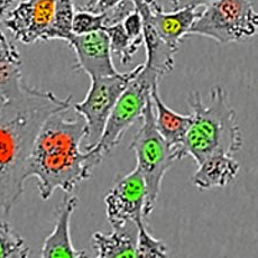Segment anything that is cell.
Listing matches in <instances>:
<instances>
[{
    "label": "cell",
    "mask_w": 258,
    "mask_h": 258,
    "mask_svg": "<svg viewBox=\"0 0 258 258\" xmlns=\"http://www.w3.org/2000/svg\"><path fill=\"white\" fill-rule=\"evenodd\" d=\"M72 107V96L25 86L22 93L0 99V210L12 211L24 192L29 155L39 129L53 113Z\"/></svg>",
    "instance_id": "cell-1"
},
{
    "label": "cell",
    "mask_w": 258,
    "mask_h": 258,
    "mask_svg": "<svg viewBox=\"0 0 258 258\" xmlns=\"http://www.w3.org/2000/svg\"><path fill=\"white\" fill-rule=\"evenodd\" d=\"M70 109L53 113L46 119L28 158L27 178H37L43 200H48L57 188L71 193L100 164L91 150H81L86 121L77 112L76 117L69 115Z\"/></svg>",
    "instance_id": "cell-2"
},
{
    "label": "cell",
    "mask_w": 258,
    "mask_h": 258,
    "mask_svg": "<svg viewBox=\"0 0 258 258\" xmlns=\"http://www.w3.org/2000/svg\"><path fill=\"white\" fill-rule=\"evenodd\" d=\"M191 123L176 154L177 161L190 155L198 165L215 158L234 156L242 145L240 127L225 89L216 86L205 102L200 92L187 98Z\"/></svg>",
    "instance_id": "cell-3"
},
{
    "label": "cell",
    "mask_w": 258,
    "mask_h": 258,
    "mask_svg": "<svg viewBox=\"0 0 258 258\" xmlns=\"http://www.w3.org/2000/svg\"><path fill=\"white\" fill-rule=\"evenodd\" d=\"M141 120L142 126L134 137L131 150L135 153L136 167L140 170L145 182L146 200L143 215L148 217L156 207L163 178L176 162V157L172 148L157 131L152 98L146 103Z\"/></svg>",
    "instance_id": "cell-4"
},
{
    "label": "cell",
    "mask_w": 258,
    "mask_h": 258,
    "mask_svg": "<svg viewBox=\"0 0 258 258\" xmlns=\"http://www.w3.org/2000/svg\"><path fill=\"white\" fill-rule=\"evenodd\" d=\"M258 14L250 0H215L198 13L187 35H200L220 44L240 43L254 37Z\"/></svg>",
    "instance_id": "cell-5"
},
{
    "label": "cell",
    "mask_w": 258,
    "mask_h": 258,
    "mask_svg": "<svg viewBox=\"0 0 258 258\" xmlns=\"http://www.w3.org/2000/svg\"><path fill=\"white\" fill-rule=\"evenodd\" d=\"M160 79L156 72L143 64L142 70L128 83L111 110L100 140L90 148L99 163L119 145L128 129L141 120L153 88Z\"/></svg>",
    "instance_id": "cell-6"
},
{
    "label": "cell",
    "mask_w": 258,
    "mask_h": 258,
    "mask_svg": "<svg viewBox=\"0 0 258 258\" xmlns=\"http://www.w3.org/2000/svg\"><path fill=\"white\" fill-rule=\"evenodd\" d=\"M143 64L134 68L129 72H118L113 76L90 78L91 86L86 98L81 102L72 105L74 111L86 121L84 150H90L100 140L117 100L132 79L142 70Z\"/></svg>",
    "instance_id": "cell-7"
},
{
    "label": "cell",
    "mask_w": 258,
    "mask_h": 258,
    "mask_svg": "<svg viewBox=\"0 0 258 258\" xmlns=\"http://www.w3.org/2000/svg\"><path fill=\"white\" fill-rule=\"evenodd\" d=\"M146 186L140 170L119 177L105 198L106 215L112 229H121L144 218Z\"/></svg>",
    "instance_id": "cell-8"
},
{
    "label": "cell",
    "mask_w": 258,
    "mask_h": 258,
    "mask_svg": "<svg viewBox=\"0 0 258 258\" xmlns=\"http://www.w3.org/2000/svg\"><path fill=\"white\" fill-rule=\"evenodd\" d=\"M55 0H22L9 9L2 21L15 41L32 45L38 41L45 42L51 26Z\"/></svg>",
    "instance_id": "cell-9"
},
{
    "label": "cell",
    "mask_w": 258,
    "mask_h": 258,
    "mask_svg": "<svg viewBox=\"0 0 258 258\" xmlns=\"http://www.w3.org/2000/svg\"><path fill=\"white\" fill-rule=\"evenodd\" d=\"M68 44L76 52V68L86 72L89 78L108 77L118 73L113 66L110 43L105 31L82 35L73 34Z\"/></svg>",
    "instance_id": "cell-10"
},
{
    "label": "cell",
    "mask_w": 258,
    "mask_h": 258,
    "mask_svg": "<svg viewBox=\"0 0 258 258\" xmlns=\"http://www.w3.org/2000/svg\"><path fill=\"white\" fill-rule=\"evenodd\" d=\"M78 203V197L69 196V193L64 196L57 210L53 231L46 237L43 244L41 251L42 257H88L86 251L76 249L71 240L70 223Z\"/></svg>",
    "instance_id": "cell-11"
},
{
    "label": "cell",
    "mask_w": 258,
    "mask_h": 258,
    "mask_svg": "<svg viewBox=\"0 0 258 258\" xmlns=\"http://www.w3.org/2000/svg\"><path fill=\"white\" fill-rule=\"evenodd\" d=\"M151 98L157 131L172 148L176 157L178 148L182 145L187 128L191 123V115H181L172 110L161 98L158 84L153 88Z\"/></svg>",
    "instance_id": "cell-12"
},
{
    "label": "cell",
    "mask_w": 258,
    "mask_h": 258,
    "mask_svg": "<svg viewBox=\"0 0 258 258\" xmlns=\"http://www.w3.org/2000/svg\"><path fill=\"white\" fill-rule=\"evenodd\" d=\"M22 66L16 45L0 31V98L3 100L18 96L26 86L23 81Z\"/></svg>",
    "instance_id": "cell-13"
},
{
    "label": "cell",
    "mask_w": 258,
    "mask_h": 258,
    "mask_svg": "<svg viewBox=\"0 0 258 258\" xmlns=\"http://www.w3.org/2000/svg\"><path fill=\"white\" fill-rule=\"evenodd\" d=\"M240 165L234 156L215 158L198 165L193 174V184L199 190L225 187L236 178Z\"/></svg>",
    "instance_id": "cell-14"
},
{
    "label": "cell",
    "mask_w": 258,
    "mask_h": 258,
    "mask_svg": "<svg viewBox=\"0 0 258 258\" xmlns=\"http://www.w3.org/2000/svg\"><path fill=\"white\" fill-rule=\"evenodd\" d=\"M136 234H132L127 227L113 229L110 234L94 232L91 242L96 256L98 258L136 257Z\"/></svg>",
    "instance_id": "cell-15"
},
{
    "label": "cell",
    "mask_w": 258,
    "mask_h": 258,
    "mask_svg": "<svg viewBox=\"0 0 258 258\" xmlns=\"http://www.w3.org/2000/svg\"><path fill=\"white\" fill-rule=\"evenodd\" d=\"M76 6L73 0H55L53 19L45 36V42L61 39L68 43L73 35L72 23Z\"/></svg>",
    "instance_id": "cell-16"
},
{
    "label": "cell",
    "mask_w": 258,
    "mask_h": 258,
    "mask_svg": "<svg viewBox=\"0 0 258 258\" xmlns=\"http://www.w3.org/2000/svg\"><path fill=\"white\" fill-rule=\"evenodd\" d=\"M103 31L107 33L109 37L111 53L116 54L120 64L128 66L132 62L134 55L142 46L143 39H133L129 37L121 23L108 26L103 28Z\"/></svg>",
    "instance_id": "cell-17"
},
{
    "label": "cell",
    "mask_w": 258,
    "mask_h": 258,
    "mask_svg": "<svg viewBox=\"0 0 258 258\" xmlns=\"http://www.w3.org/2000/svg\"><path fill=\"white\" fill-rule=\"evenodd\" d=\"M31 249L24 238L7 221L0 219V257L27 258Z\"/></svg>",
    "instance_id": "cell-18"
},
{
    "label": "cell",
    "mask_w": 258,
    "mask_h": 258,
    "mask_svg": "<svg viewBox=\"0 0 258 258\" xmlns=\"http://www.w3.org/2000/svg\"><path fill=\"white\" fill-rule=\"evenodd\" d=\"M134 226L137 230L136 257H166L168 255V248L165 242L152 236L143 218L138 219Z\"/></svg>",
    "instance_id": "cell-19"
},
{
    "label": "cell",
    "mask_w": 258,
    "mask_h": 258,
    "mask_svg": "<svg viewBox=\"0 0 258 258\" xmlns=\"http://www.w3.org/2000/svg\"><path fill=\"white\" fill-rule=\"evenodd\" d=\"M107 26L106 13H93L82 7L76 8L74 13L72 32L74 35H82L97 31H103Z\"/></svg>",
    "instance_id": "cell-20"
},
{
    "label": "cell",
    "mask_w": 258,
    "mask_h": 258,
    "mask_svg": "<svg viewBox=\"0 0 258 258\" xmlns=\"http://www.w3.org/2000/svg\"><path fill=\"white\" fill-rule=\"evenodd\" d=\"M121 24L129 37L133 39H143V22L141 14L136 8L122 19Z\"/></svg>",
    "instance_id": "cell-21"
},
{
    "label": "cell",
    "mask_w": 258,
    "mask_h": 258,
    "mask_svg": "<svg viewBox=\"0 0 258 258\" xmlns=\"http://www.w3.org/2000/svg\"><path fill=\"white\" fill-rule=\"evenodd\" d=\"M215 0H170L173 11L183 8L198 9L199 7H205Z\"/></svg>",
    "instance_id": "cell-22"
},
{
    "label": "cell",
    "mask_w": 258,
    "mask_h": 258,
    "mask_svg": "<svg viewBox=\"0 0 258 258\" xmlns=\"http://www.w3.org/2000/svg\"><path fill=\"white\" fill-rule=\"evenodd\" d=\"M120 2H122V0H98L97 4L90 9V12L103 13L108 11V9L115 7Z\"/></svg>",
    "instance_id": "cell-23"
},
{
    "label": "cell",
    "mask_w": 258,
    "mask_h": 258,
    "mask_svg": "<svg viewBox=\"0 0 258 258\" xmlns=\"http://www.w3.org/2000/svg\"><path fill=\"white\" fill-rule=\"evenodd\" d=\"M17 0H0V22Z\"/></svg>",
    "instance_id": "cell-24"
},
{
    "label": "cell",
    "mask_w": 258,
    "mask_h": 258,
    "mask_svg": "<svg viewBox=\"0 0 258 258\" xmlns=\"http://www.w3.org/2000/svg\"><path fill=\"white\" fill-rule=\"evenodd\" d=\"M97 2H98V0H87L86 6L82 7V8L83 9H87V11H90V9L94 6V5L97 4Z\"/></svg>",
    "instance_id": "cell-25"
},
{
    "label": "cell",
    "mask_w": 258,
    "mask_h": 258,
    "mask_svg": "<svg viewBox=\"0 0 258 258\" xmlns=\"http://www.w3.org/2000/svg\"><path fill=\"white\" fill-rule=\"evenodd\" d=\"M0 99H2V98H0Z\"/></svg>",
    "instance_id": "cell-26"
}]
</instances>
